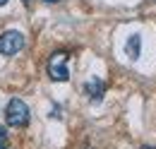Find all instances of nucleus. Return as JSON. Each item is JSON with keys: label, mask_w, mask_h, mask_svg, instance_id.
<instances>
[{"label": "nucleus", "mask_w": 156, "mask_h": 149, "mask_svg": "<svg viewBox=\"0 0 156 149\" xmlns=\"http://www.w3.org/2000/svg\"><path fill=\"white\" fill-rule=\"evenodd\" d=\"M29 106L22 101V99H12L5 108V120L10 128H27L29 125Z\"/></svg>", "instance_id": "f257e3e1"}, {"label": "nucleus", "mask_w": 156, "mask_h": 149, "mask_svg": "<svg viewBox=\"0 0 156 149\" xmlns=\"http://www.w3.org/2000/svg\"><path fill=\"white\" fill-rule=\"evenodd\" d=\"M67 60H70V56H67L65 51H55L53 56L48 58V74H51L53 82H67V79H70Z\"/></svg>", "instance_id": "f03ea898"}, {"label": "nucleus", "mask_w": 156, "mask_h": 149, "mask_svg": "<svg viewBox=\"0 0 156 149\" xmlns=\"http://www.w3.org/2000/svg\"><path fill=\"white\" fill-rule=\"evenodd\" d=\"M24 48V36L20 31L10 29V31H2L0 34V53L2 56H15Z\"/></svg>", "instance_id": "7ed1b4c3"}, {"label": "nucleus", "mask_w": 156, "mask_h": 149, "mask_svg": "<svg viewBox=\"0 0 156 149\" xmlns=\"http://www.w3.org/2000/svg\"><path fill=\"white\" fill-rule=\"evenodd\" d=\"M103 92H106V84H103L98 77H91V79L84 84V94H87L91 101H101V99H103Z\"/></svg>", "instance_id": "20e7f679"}, {"label": "nucleus", "mask_w": 156, "mask_h": 149, "mask_svg": "<svg viewBox=\"0 0 156 149\" xmlns=\"http://www.w3.org/2000/svg\"><path fill=\"white\" fill-rule=\"evenodd\" d=\"M139 51H142V38L135 34V36H130V41H127V56L132 58V60H137Z\"/></svg>", "instance_id": "39448f33"}, {"label": "nucleus", "mask_w": 156, "mask_h": 149, "mask_svg": "<svg viewBox=\"0 0 156 149\" xmlns=\"http://www.w3.org/2000/svg\"><path fill=\"white\" fill-rule=\"evenodd\" d=\"M0 147H7V132L2 125H0Z\"/></svg>", "instance_id": "423d86ee"}, {"label": "nucleus", "mask_w": 156, "mask_h": 149, "mask_svg": "<svg viewBox=\"0 0 156 149\" xmlns=\"http://www.w3.org/2000/svg\"><path fill=\"white\" fill-rule=\"evenodd\" d=\"M2 5H7V0H0V7H2Z\"/></svg>", "instance_id": "0eeeda50"}, {"label": "nucleus", "mask_w": 156, "mask_h": 149, "mask_svg": "<svg viewBox=\"0 0 156 149\" xmlns=\"http://www.w3.org/2000/svg\"><path fill=\"white\" fill-rule=\"evenodd\" d=\"M46 2H58V0H46Z\"/></svg>", "instance_id": "6e6552de"}, {"label": "nucleus", "mask_w": 156, "mask_h": 149, "mask_svg": "<svg viewBox=\"0 0 156 149\" xmlns=\"http://www.w3.org/2000/svg\"><path fill=\"white\" fill-rule=\"evenodd\" d=\"M144 149H154V147H144Z\"/></svg>", "instance_id": "1a4fd4ad"}, {"label": "nucleus", "mask_w": 156, "mask_h": 149, "mask_svg": "<svg viewBox=\"0 0 156 149\" xmlns=\"http://www.w3.org/2000/svg\"><path fill=\"white\" fill-rule=\"evenodd\" d=\"M0 149H10V147H0Z\"/></svg>", "instance_id": "9d476101"}, {"label": "nucleus", "mask_w": 156, "mask_h": 149, "mask_svg": "<svg viewBox=\"0 0 156 149\" xmlns=\"http://www.w3.org/2000/svg\"><path fill=\"white\" fill-rule=\"evenodd\" d=\"M24 2H29V0H24Z\"/></svg>", "instance_id": "9b49d317"}]
</instances>
